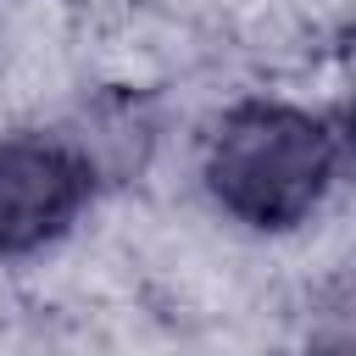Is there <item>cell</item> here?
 Masks as SVG:
<instances>
[{
    "mask_svg": "<svg viewBox=\"0 0 356 356\" xmlns=\"http://www.w3.org/2000/svg\"><path fill=\"white\" fill-rule=\"evenodd\" d=\"M200 172L211 200L234 222L284 234L323 206L339 172V134L306 106L245 100L217 122Z\"/></svg>",
    "mask_w": 356,
    "mask_h": 356,
    "instance_id": "6da1fadb",
    "label": "cell"
},
{
    "mask_svg": "<svg viewBox=\"0 0 356 356\" xmlns=\"http://www.w3.org/2000/svg\"><path fill=\"white\" fill-rule=\"evenodd\" d=\"M95 200V161L61 134L0 139V256L56 245Z\"/></svg>",
    "mask_w": 356,
    "mask_h": 356,
    "instance_id": "7a4b0ae2",
    "label": "cell"
}]
</instances>
